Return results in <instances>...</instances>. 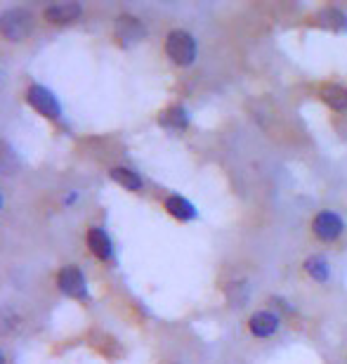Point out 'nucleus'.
I'll list each match as a JSON object with an SVG mask.
<instances>
[{"instance_id":"nucleus-15","label":"nucleus","mask_w":347,"mask_h":364,"mask_svg":"<svg viewBox=\"0 0 347 364\" xmlns=\"http://www.w3.org/2000/svg\"><path fill=\"white\" fill-rule=\"evenodd\" d=\"M225 296H227V303L234 305V308H243L246 301L250 298V284L246 279H238V282H229L225 287Z\"/></svg>"},{"instance_id":"nucleus-11","label":"nucleus","mask_w":347,"mask_h":364,"mask_svg":"<svg viewBox=\"0 0 347 364\" xmlns=\"http://www.w3.org/2000/svg\"><path fill=\"white\" fill-rule=\"evenodd\" d=\"M109 178L116 182V185L128 189V192H142L144 189V182L140 178V173L128 168V166H114V168L109 171Z\"/></svg>"},{"instance_id":"nucleus-5","label":"nucleus","mask_w":347,"mask_h":364,"mask_svg":"<svg viewBox=\"0 0 347 364\" xmlns=\"http://www.w3.org/2000/svg\"><path fill=\"white\" fill-rule=\"evenodd\" d=\"M345 232V220L336 210H319L312 218V235L324 244H334L343 237Z\"/></svg>"},{"instance_id":"nucleus-17","label":"nucleus","mask_w":347,"mask_h":364,"mask_svg":"<svg viewBox=\"0 0 347 364\" xmlns=\"http://www.w3.org/2000/svg\"><path fill=\"white\" fill-rule=\"evenodd\" d=\"M76 196H78L76 192H74V194H69V196H67V203H71V201H76Z\"/></svg>"},{"instance_id":"nucleus-9","label":"nucleus","mask_w":347,"mask_h":364,"mask_svg":"<svg viewBox=\"0 0 347 364\" xmlns=\"http://www.w3.org/2000/svg\"><path fill=\"white\" fill-rule=\"evenodd\" d=\"M85 244H88L90 253L99 260H111L114 258V244H111V237L106 235L104 228H99V225H92L88 228V235H85Z\"/></svg>"},{"instance_id":"nucleus-8","label":"nucleus","mask_w":347,"mask_h":364,"mask_svg":"<svg viewBox=\"0 0 347 364\" xmlns=\"http://www.w3.org/2000/svg\"><path fill=\"white\" fill-rule=\"evenodd\" d=\"M279 326H281V317L272 310H258V312H253L248 319V331L255 338L274 336V333L279 331Z\"/></svg>"},{"instance_id":"nucleus-12","label":"nucleus","mask_w":347,"mask_h":364,"mask_svg":"<svg viewBox=\"0 0 347 364\" xmlns=\"http://www.w3.org/2000/svg\"><path fill=\"white\" fill-rule=\"evenodd\" d=\"M158 123L170 130H184L189 126V112H187L182 105H170L168 109H163L161 116H158Z\"/></svg>"},{"instance_id":"nucleus-10","label":"nucleus","mask_w":347,"mask_h":364,"mask_svg":"<svg viewBox=\"0 0 347 364\" xmlns=\"http://www.w3.org/2000/svg\"><path fill=\"white\" fill-rule=\"evenodd\" d=\"M163 206H165V210H168V215H172L180 223H189V220H194V218L199 215L197 206H194L189 199L180 196V194H170L168 199H165Z\"/></svg>"},{"instance_id":"nucleus-14","label":"nucleus","mask_w":347,"mask_h":364,"mask_svg":"<svg viewBox=\"0 0 347 364\" xmlns=\"http://www.w3.org/2000/svg\"><path fill=\"white\" fill-rule=\"evenodd\" d=\"M302 267H305V272L312 277L314 282H319V284L331 279V265H329V260L324 258V256H309V258H305Z\"/></svg>"},{"instance_id":"nucleus-7","label":"nucleus","mask_w":347,"mask_h":364,"mask_svg":"<svg viewBox=\"0 0 347 364\" xmlns=\"http://www.w3.org/2000/svg\"><path fill=\"white\" fill-rule=\"evenodd\" d=\"M83 17V5L74 0H64V3H53L43 10V19L50 24H71V21Z\"/></svg>"},{"instance_id":"nucleus-16","label":"nucleus","mask_w":347,"mask_h":364,"mask_svg":"<svg viewBox=\"0 0 347 364\" xmlns=\"http://www.w3.org/2000/svg\"><path fill=\"white\" fill-rule=\"evenodd\" d=\"M321 26L334 28V31H347V14L338 7H324V10L316 14Z\"/></svg>"},{"instance_id":"nucleus-13","label":"nucleus","mask_w":347,"mask_h":364,"mask_svg":"<svg viewBox=\"0 0 347 364\" xmlns=\"http://www.w3.org/2000/svg\"><path fill=\"white\" fill-rule=\"evenodd\" d=\"M321 100L334 109V112H345L347 109V88L341 83H326L321 88Z\"/></svg>"},{"instance_id":"nucleus-6","label":"nucleus","mask_w":347,"mask_h":364,"mask_svg":"<svg viewBox=\"0 0 347 364\" xmlns=\"http://www.w3.org/2000/svg\"><path fill=\"white\" fill-rule=\"evenodd\" d=\"M114 28H116V41L126 48L147 38V26H144V21L140 17H135V14H128V12H123L116 17Z\"/></svg>"},{"instance_id":"nucleus-3","label":"nucleus","mask_w":347,"mask_h":364,"mask_svg":"<svg viewBox=\"0 0 347 364\" xmlns=\"http://www.w3.org/2000/svg\"><path fill=\"white\" fill-rule=\"evenodd\" d=\"M26 102L28 107H33L40 116H45L50 121H57L62 116V105L57 100V95L45 88L43 83H31L26 88Z\"/></svg>"},{"instance_id":"nucleus-1","label":"nucleus","mask_w":347,"mask_h":364,"mask_svg":"<svg viewBox=\"0 0 347 364\" xmlns=\"http://www.w3.org/2000/svg\"><path fill=\"white\" fill-rule=\"evenodd\" d=\"M163 48L168 60L177 64V67H192L197 62L199 43L194 38V33H189L187 28H170L168 36H165Z\"/></svg>"},{"instance_id":"nucleus-4","label":"nucleus","mask_w":347,"mask_h":364,"mask_svg":"<svg viewBox=\"0 0 347 364\" xmlns=\"http://www.w3.org/2000/svg\"><path fill=\"white\" fill-rule=\"evenodd\" d=\"M57 289L67 298H74V301H88L90 298L88 279H85L81 267L76 265H67L57 272Z\"/></svg>"},{"instance_id":"nucleus-2","label":"nucleus","mask_w":347,"mask_h":364,"mask_svg":"<svg viewBox=\"0 0 347 364\" xmlns=\"http://www.w3.org/2000/svg\"><path fill=\"white\" fill-rule=\"evenodd\" d=\"M0 26H3V36L7 41H26L33 31V14L28 7H7L3 12V19H0Z\"/></svg>"}]
</instances>
